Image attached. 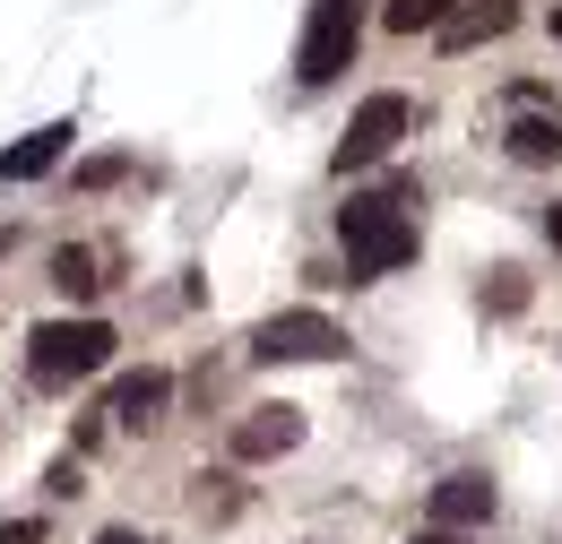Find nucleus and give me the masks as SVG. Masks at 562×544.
Wrapping results in <instances>:
<instances>
[{
    "label": "nucleus",
    "mask_w": 562,
    "mask_h": 544,
    "mask_svg": "<svg viewBox=\"0 0 562 544\" xmlns=\"http://www.w3.org/2000/svg\"><path fill=\"white\" fill-rule=\"evenodd\" d=\"M519 303H528V285H519V276L502 269V276H493V311H519Z\"/></svg>",
    "instance_id": "14"
},
{
    "label": "nucleus",
    "mask_w": 562,
    "mask_h": 544,
    "mask_svg": "<svg viewBox=\"0 0 562 544\" xmlns=\"http://www.w3.org/2000/svg\"><path fill=\"white\" fill-rule=\"evenodd\" d=\"M251 354L260 363H329V354H347V329L321 320V311H278V320L251 329Z\"/></svg>",
    "instance_id": "4"
},
{
    "label": "nucleus",
    "mask_w": 562,
    "mask_h": 544,
    "mask_svg": "<svg viewBox=\"0 0 562 544\" xmlns=\"http://www.w3.org/2000/svg\"><path fill=\"white\" fill-rule=\"evenodd\" d=\"M510 26H519V0H459L432 35H441V53H476V44L510 35Z\"/></svg>",
    "instance_id": "7"
},
{
    "label": "nucleus",
    "mask_w": 562,
    "mask_h": 544,
    "mask_svg": "<svg viewBox=\"0 0 562 544\" xmlns=\"http://www.w3.org/2000/svg\"><path fill=\"white\" fill-rule=\"evenodd\" d=\"M70 122H44V131H26L18 147H0V182H44L61 156H70Z\"/></svg>",
    "instance_id": "8"
},
{
    "label": "nucleus",
    "mask_w": 562,
    "mask_h": 544,
    "mask_svg": "<svg viewBox=\"0 0 562 544\" xmlns=\"http://www.w3.org/2000/svg\"><path fill=\"white\" fill-rule=\"evenodd\" d=\"M493 519V484L485 476H441L432 484V528H459V536H468V528H485Z\"/></svg>",
    "instance_id": "9"
},
{
    "label": "nucleus",
    "mask_w": 562,
    "mask_h": 544,
    "mask_svg": "<svg viewBox=\"0 0 562 544\" xmlns=\"http://www.w3.org/2000/svg\"><path fill=\"white\" fill-rule=\"evenodd\" d=\"M338 234H347L355 276H390V269H407V260H416V216H407V207H390L381 191L338 207Z\"/></svg>",
    "instance_id": "1"
},
{
    "label": "nucleus",
    "mask_w": 562,
    "mask_h": 544,
    "mask_svg": "<svg viewBox=\"0 0 562 544\" xmlns=\"http://www.w3.org/2000/svg\"><path fill=\"white\" fill-rule=\"evenodd\" d=\"M510 156H519V165H554L562 156V122H546V113L510 122Z\"/></svg>",
    "instance_id": "11"
},
{
    "label": "nucleus",
    "mask_w": 562,
    "mask_h": 544,
    "mask_svg": "<svg viewBox=\"0 0 562 544\" xmlns=\"http://www.w3.org/2000/svg\"><path fill=\"white\" fill-rule=\"evenodd\" d=\"M355 44H363V0H321L312 26H303V53H294L303 87H329V78L355 61Z\"/></svg>",
    "instance_id": "3"
},
{
    "label": "nucleus",
    "mask_w": 562,
    "mask_h": 544,
    "mask_svg": "<svg viewBox=\"0 0 562 544\" xmlns=\"http://www.w3.org/2000/svg\"><path fill=\"white\" fill-rule=\"evenodd\" d=\"M104 544H147V536H131V528H113V536H104Z\"/></svg>",
    "instance_id": "18"
},
{
    "label": "nucleus",
    "mask_w": 562,
    "mask_h": 544,
    "mask_svg": "<svg viewBox=\"0 0 562 544\" xmlns=\"http://www.w3.org/2000/svg\"><path fill=\"white\" fill-rule=\"evenodd\" d=\"M0 251H9V225H0Z\"/></svg>",
    "instance_id": "20"
},
{
    "label": "nucleus",
    "mask_w": 562,
    "mask_h": 544,
    "mask_svg": "<svg viewBox=\"0 0 562 544\" xmlns=\"http://www.w3.org/2000/svg\"><path fill=\"white\" fill-rule=\"evenodd\" d=\"M285 450H303V407H251L234 423V458H285Z\"/></svg>",
    "instance_id": "6"
},
{
    "label": "nucleus",
    "mask_w": 562,
    "mask_h": 544,
    "mask_svg": "<svg viewBox=\"0 0 562 544\" xmlns=\"http://www.w3.org/2000/svg\"><path fill=\"white\" fill-rule=\"evenodd\" d=\"M165 398H173V381H165V372H131V381L113 389V407H104V415L139 432V423H156V415H165Z\"/></svg>",
    "instance_id": "10"
},
{
    "label": "nucleus",
    "mask_w": 562,
    "mask_h": 544,
    "mask_svg": "<svg viewBox=\"0 0 562 544\" xmlns=\"http://www.w3.org/2000/svg\"><path fill=\"white\" fill-rule=\"evenodd\" d=\"M450 9H459V0H390V9H381V26H390V35H416V26H441Z\"/></svg>",
    "instance_id": "13"
},
{
    "label": "nucleus",
    "mask_w": 562,
    "mask_h": 544,
    "mask_svg": "<svg viewBox=\"0 0 562 544\" xmlns=\"http://www.w3.org/2000/svg\"><path fill=\"white\" fill-rule=\"evenodd\" d=\"M53 285H61V294H78V303H87V294L104 285V276H95V251H87V242H61V251H53Z\"/></svg>",
    "instance_id": "12"
},
{
    "label": "nucleus",
    "mask_w": 562,
    "mask_h": 544,
    "mask_svg": "<svg viewBox=\"0 0 562 544\" xmlns=\"http://www.w3.org/2000/svg\"><path fill=\"white\" fill-rule=\"evenodd\" d=\"M546 234H554V251H562V207H546Z\"/></svg>",
    "instance_id": "17"
},
{
    "label": "nucleus",
    "mask_w": 562,
    "mask_h": 544,
    "mask_svg": "<svg viewBox=\"0 0 562 544\" xmlns=\"http://www.w3.org/2000/svg\"><path fill=\"white\" fill-rule=\"evenodd\" d=\"M407 95H363V113L347 122V138H338V173H363V165H381L398 138H407Z\"/></svg>",
    "instance_id": "5"
},
{
    "label": "nucleus",
    "mask_w": 562,
    "mask_h": 544,
    "mask_svg": "<svg viewBox=\"0 0 562 544\" xmlns=\"http://www.w3.org/2000/svg\"><path fill=\"white\" fill-rule=\"evenodd\" d=\"M407 544H468L459 528H424V536H407Z\"/></svg>",
    "instance_id": "16"
},
{
    "label": "nucleus",
    "mask_w": 562,
    "mask_h": 544,
    "mask_svg": "<svg viewBox=\"0 0 562 544\" xmlns=\"http://www.w3.org/2000/svg\"><path fill=\"white\" fill-rule=\"evenodd\" d=\"M0 544H44V519H9V528H0Z\"/></svg>",
    "instance_id": "15"
},
{
    "label": "nucleus",
    "mask_w": 562,
    "mask_h": 544,
    "mask_svg": "<svg viewBox=\"0 0 562 544\" xmlns=\"http://www.w3.org/2000/svg\"><path fill=\"white\" fill-rule=\"evenodd\" d=\"M113 363V329L104 320H44L35 338H26V372L44 381V389H70L87 372H104Z\"/></svg>",
    "instance_id": "2"
},
{
    "label": "nucleus",
    "mask_w": 562,
    "mask_h": 544,
    "mask_svg": "<svg viewBox=\"0 0 562 544\" xmlns=\"http://www.w3.org/2000/svg\"><path fill=\"white\" fill-rule=\"evenodd\" d=\"M554 44H562V9H554Z\"/></svg>",
    "instance_id": "19"
}]
</instances>
